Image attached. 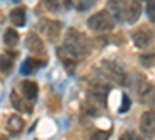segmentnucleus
Returning a JSON list of instances; mask_svg holds the SVG:
<instances>
[{"instance_id": "aec40b11", "label": "nucleus", "mask_w": 155, "mask_h": 140, "mask_svg": "<svg viewBox=\"0 0 155 140\" xmlns=\"http://www.w3.org/2000/svg\"><path fill=\"white\" fill-rule=\"evenodd\" d=\"M45 6L51 11V12H58L62 6V0H44Z\"/></svg>"}, {"instance_id": "1a4fd4ad", "label": "nucleus", "mask_w": 155, "mask_h": 140, "mask_svg": "<svg viewBox=\"0 0 155 140\" xmlns=\"http://www.w3.org/2000/svg\"><path fill=\"white\" fill-rule=\"evenodd\" d=\"M153 92H155L153 86H152L149 81H146L144 78H140L138 87H137V94H138V97H140L141 103H147V101H150L152 97H153Z\"/></svg>"}, {"instance_id": "b1692460", "label": "nucleus", "mask_w": 155, "mask_h": 140, "mask_svg": "<svg viewBox=\"0 0 155 140\" xmlns=\"http://www.w3.org/2000/svg\"><path fill=\"white\" fill-rule=\"evenodd\" d=\"M150 103H152V108H153V112H155V92H153V97L150 100Z\"/></svg>"}, {"instance_id": "2eb2a0df", "label": "nucleus", "mask_w": 155, "mask_h": 140, "mask_svg": "<svg viewBox=\"0 0 155 140\" xmlns=\"http://www.w3.org/2000/svg\"><path fill=\"white\" fill-rule=\"evenodd\" d=\"M9 19L11 22L16 25V27H23L25 25V11L22 8H16V9H12L11 11V14H9Z\"/></svg>"}, {"instance_id": "412c9836", "label": "nucleus", "mask_w": 155, "mask_h": 140, "mask_svg": "<svg viewBox=\"0 0 155 140\" xmlns=\"http://www.w3.org/2000/svg\"><path fill=\"white\" fill-rule=\"evenodd\" d=\"M129 109H130V98H129V95H123V104H121V108H120V112L121 114H126Z\"/></svg>"}, {"instance_id": "9d476101", "label": "nucleus", "mask_w": 155, "mask_h": 140, "mask_svg": "<svg viewBox=\"0 0 155 140\" xmlns=\"http://www.w3.org/2000/svg\"><path fill=\"white\" fill-rule=\"evenodd\" d=\"M58 56H59V59H61V62H62V66L65 67V70L71 75V73L74 72V69H76L78 58H74V56H73L70 52H67L64 47L58 48Z\"/></svg>"}, {"instance_id": "4be33fe9", "label": "nucleus", "mask_w": 155, "mask_h": 140, "mask_svg": "<svg viewBox=\"0 0 155 140\" xmlns=\"http://www.w3.org/2000/svg\"><path fill=\"white\" fill-rule=\"evenodd\" d=\"M90 140H109V134L104 132V131H96V132L92 134Z\"/></svg>"}, {"instance_id": "f03ea898", "label": "nucleus", "mask_w": 155, "mask_h": 140, "mask_svg": "<svg viewBox=\"0 0 155 140\" xmlns=\"http://www.w3.org/2000/svg\"><path fill=\"white\" fill-rule=\"evenodd\" d=\"M87 25L92 31H96V33H106V31H110L113 30L115 27V20L113 17L110 16V12L102 9V11H98L95 12L93 16H90L88 20H87Z\"/></svg>"}, {"instance_id": "ddd939ff", "label": "nucleus", "mask_w": 155, "mask_h": 140, "mask_svg": "<svg viewBox=\"0 0 155 140\" xmlns=\"http://www.w3.org/2000/svg\"><path fill=\"white\" fill-rule=\"evenodd\" d=\"M23 126H25V121H23V118L22 117H19V115H11L9 118H8V121H6V129L9 131V132H12V134H17V132H20L22 129H23Z\"/></svg>"}, {"instance_id": "4468645a", "label": "nucleus", "mask_w": 155, "mask_h": 140, "mask_svg": "<svg viewBox=\"0 0 155 140\" xmlns=\"http://www.w3.org/2000/svg\"><path fill=\"white\" fill-rule=\"evenodd\" d=\"M11 103H12V106H14L17 111L28 112V114L33 112V106H31L30 103H27V101H23V98L17 97L16 92H12V94H11Z\"/></svg>"}, {"instance_id": "7ed1b4c3", "label": "nucleus", "mask_w": 155, "mask_h": 140, "mask_svg": "<svg viewBox=\"0 0 155 140\" xmlns=\"http://www.w3.org/2000/svg\"><path fill=\"white\" fill-rule=\"evenodd\" d=\"M102 72H104V75L109 76L112 81L118 83L121 86H126L129 83L126 70L115 61H104L102 62Z\"/></svg>"}, {"instance_id": "6ab92c4d", "label": "nucleus", "mask_w": 155, "mask_h": 140, "mask_svg": "<svg viewBox=\"0 0 155 140\" xmlns=\"http://www.w3.org/2000/svg\"><path fill=\"white\" fill-rule=\"evenodd\" d=\"M146 16L150 22H155V0H147L146 5Z\"/></svg>"}, {"instance_id": "0eeeda50", "label": "nucleus", "mask_w": 155, "mask_h": 140, "mask_svg": "<svg viewBox=\"0 0 155 140\" xmlns=\"http://www.w3.org/2000/svg\"><path fill=\"white\" fill-rule=\"evenodd\" d=\"M141 11H143V8H141L140 0H127L124 8V22L135 23L141 16Z\"/></svg>"}, {"instance_id": "5701e85b", "label": "nucleus", "mask_w": 155, "mask_h": 140, "mask_svg": "<svg viewBox=\"0 0 155 140\" xmlns=\"http://www.w3.org/2000/svg\"><path fill=\"white\" fill-rule=\"evenodd\" d=\"M120 140H137V135L134 134V132H124L121 137H120Z\"/></svg>"}, {"instance_id": "a211bd4d", "label": "nucleus", "mask_w": 155, "mask_h": 140, "mask_svg": "<svg viewBox=\"0 0 155 140\" xmlns=\"http://www.w3.org/2000/svg\"><path fill=\"white\" fill-rule=\"evenodd\" d=\"M12 69V59L8 55H0V70L8 73Z\"/></svg>"}, {"instance_id": "39448f33", "label": "nucleus", "mask_w": 155, "mask_h": 140, "mask_svg": "<svg viewBox=\"0 0 155 140\" xmlns=\"http://www.w3.org/2000/svg\"><path fill=\"white\" fill-rule=\"evenodd\" d=\"M152 39H153V33L146 27H141V28L135 30L134 34H132V41H134L135 47L141 48V50L147 48L152 44Z\"/></svg>"}, {"instance_id": "dca6fc26", "label": "nucleus", "mask_w": 155, "mask_h": 140, "mask_svg": "<svg viewBox=\"0 0 155 140\" xmlns=\"http://www.w3.org/2000/svg\"><path fill=\"white\" fill-rule=\"evenodd\" d=\"M3 42L8 45V47H16L17 42H19V34L16 30H12V28H8L3 34Z\"/></svg>"}, {"instance_id": "9b49d317", "label": "nucleus", "mask_w": 155, "mask_h": 140, "mask_svg": "<svg viewBox=\"0 0 155 140\" xmlns=\"http://www.w3.org/2000/svg\"><path fill=\"white\" fill-rule=\"evenodd\" d=\"M25 45L34 55H42L44 53V42L36 33H30L27 36V41H25Z\"/></svg>"}, {"instance_id": "f3484780", "label": "nucleus", "mask_w": 155, "mask_h": 140, "mask_svg": "<svg viewBox=\"0 0 155 140\" xmlns=\"http://www.w3.org/2000/svg\"><path fill=\"white\" fill-rule=\"evenodd\" d=\"M36 69H37V64H36V61L31 59V58L25 59L23 64L20 66V72H22L23 75H30V73H33Z\"/></svg>"}, {"instance_id": "6e6552de", "label": "nucleus", "mask_w": 155, "mask_h": 140, "mask_svg": "<svg viewBox=\"0 0 155 140\" xmlns=\"http://www.w3.org/2000/svg\"><path fill=\"white\" fill-rule=\"evenodd\" d=\"M107 11L113 20L124 22V8H126V0H107Z\"/></svg>"}, {"instance_id": "f8f14e48", "label": "nucleus", "mask_w": 155, "mask_h": 140, "mask_svg": "<svg viewBox=\"0 0 155 140\" xmlns=\"http://www.w3.org/2000/svg\"><path fill=\"white\" fill-rule=\"evenodd\" d=\"M20 89H22V95L25 97V100H27V101H30V103L37 98L39 87H37V84L34 81H28V80L23 81L20 84Z\"/></svg>"}, {"instance_id": "393cba45", "label": "nucleus", "mask_w": 155, "mask_h": 140, "mask_svg": "<svg viewBox=\"0 0 155 140\" xmlns=\"http://www.w3.org/2000/svg\"><path fill=\"white\" fill-rule=\"evenodd\" d=\"M137 140H146V138H141V137H137Z\"/></svg>"}, {"instance_id": "f257e3e1", "label": "nucleus", "mask_w": 155, "mask_h": 140, "mask_svg": "<svg viewBox=\"0 0 155 140\" xmlns=\"http://www.w3.org/2000/svg\"><path fill=\"white\" fill-rule=\"evenodd\" d=\"M64 48L70 52L74 58H84L90 53L92 50V44L90 39L81 31H78L74 28H70L65 34V39H64Z\"/></svg>"}, {"instance_id": "20e7f679", "label": "nucleus", "mask_w": 155, "mask_h": 140, "mask_svg": "<svg viewBox=\"0 0 155 140\" xmlns=\"http://www.w3.org/2000/svg\"><path fill=\"white\" fill-rule=\"evenodd\" d=\"M39 28H41L42 34L47 37L50 42L58 41V37L61 34V23L56 22V20L44 19V20H41V23H39Z\"/></svg>"}, {"instance_id": "423d86ee", "label": "nucleus", "mask_w": 155, "mask_h": 140, "mask_svg": "<svg viewBox=\"0 0 155 140\" xmlns=\"http://www.w3.org/2000/svg\"><path fill=\"white\" fill-rule=\"evenodd\" d=\"M140 131L144 137L155 135V112L147 111L140 118Z\"/></svg>"}]
</instances>
